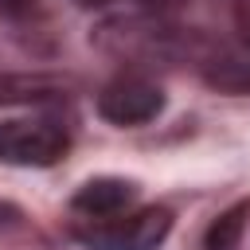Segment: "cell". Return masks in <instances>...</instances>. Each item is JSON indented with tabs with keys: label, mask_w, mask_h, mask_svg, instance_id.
Here are the masks:
<instances>
[{
	"label": "cell",
	"mask_w": 250,
	"mask_h": 250,
	"mask_svg": "<svg viewBox=\"0 0 250 250\" xmlns=\"http://www.w3.org/2000/svg\"><path fill=\"white\" fill-rule=\"evenodd\" d=\"M172 230L168 207H141L113 219H94V227H78V242L90 250H156Z\"/></svg>",
	"instance_id": "6da1fadb"
},
{
	"label": "cell",
	"mask_w": 250,
	"mask_h": 250,
	"mask_svg": "<svg viewBox=\"0 0 250 250\" xmlns=\"http://www.w3.org/2000/svg\"><path fill=\"white\" fill-rule=\"evenodd\" d=\"M66 125L51 117H12L0 121V160L23 168H47L66 152Z\"/></svg>",
	"instance_id": "7a4b0ae2"
},
{
	"label": "cell",
	"mask_w": 250,
	"mask_h": 250,
	"mask_svg": "<svg viewBox=\"0 0 250 250\" xmlns=\"http://www.w3.org/2000/svg\"><path fill=\"white\" fill-rule=\"evenodd\" d=\"M164 109V90L145 74H121L98 94V113L113 125H145Z\"/></svg>",
	"instance_id": "3957f363"
},
{
	"label": "cell",
	"mask_w": 250,
	"mask_h": 250,
	"mask_svg": "<svg viewBox=\"0 0 250 250\" xmlns=\"http://www.w3.org/2000/svg\"><path fill=\"white\" fill-rule=\"evenodd\" d=\"M133 184L129 180H117V176H98V180H86L78 191H74V211L90 215V219H113L121 215L129 203H133Z\"/></svg>",
	"instance_id": "277c9868"
},
{
	"label": "cell",
	"mask_w": 250,
	"mask_h": 250,
	"mask_svg": "<svg viewBox=\"0 0 250 250\" xmlns=\"http://www.w3.org/2000/svg\"><path fill=\"white\" fill-rule=\"evenodd\" d=\"M211 82L227 86V90H250V20H246V31H242V51L219 59L211 66Z\"/></svg>",
	"instance_id": "5b68a950"
},
{
	"label": "cell",
	"mask_w": 250,
	"mask_h": 250,
	"mask_svg": "<svg viewBox=\"0 0 250 250\" xmlns=\"http://www.w3.org/2000/svg\"><path fill=\"white\" fill-rule=\"evenodd\" d=\"M246 215H250V203H234L230 211H223V215L207 227L203 246H207V250H234L238 238H242V230H246Z\"/></svg>",
	"instance_id": "8992f818"
},
{
	"label": "cell",
	"mask_w": 250,
	"mask_h": 250,
	"mask_svg": "<svg viewBox=\"0 0 250 250\" xmlns=\"http://www.w3.org/2000/svg\"><path fill=\"white\" fill-rule=\"evenodd\" d=\"M55 94V82L47 78H16V74H0V105L4 102H43Z\"/></svg>",
	"instance_id": "52a82bcc"
},
{
	"label": "cell",
	"mask_w": 250,
	"mask_h": 250,
	"mask_svg": "<svg viewBox=\"0 0 250 250\" xmlns=\"http://www.w3.org/2000/svg\"><path fill=\"white\" fill-rule=\"evenodd\" d=\"M39 8V0H0V12H8V16H31Z\"/></svg>",
	"instance_id": "ba28073f"
}]
</instances>
